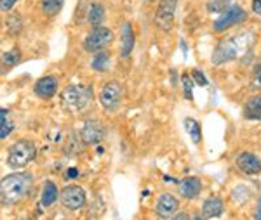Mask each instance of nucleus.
Here are the masks:
<instances>
[{
  "mask_svg": "<svg viewBox=\"0 0 261 220\" xmlns=\"http://www.w3.org/2000/svg\"><path fill=\"white\" fill-rule=\"evenodd\" d=\"M251 33H241V35H233L230 39L221 40L213 52V65H223V62L233 61V59L244 56L251 50Z\"/></svg>",
  "mask_w": 261,
  "mask_h": 220,
  "instance_id": "nucleus-1",
  "label": "nucleus"
},
{
  "mask_svg": "<svg viewBox=\"0 0 261 220\" xmlns=\"http://www.w3.org/2000/svg\"><path fill=\"white\" fill-rule=\"evenodd\" d=\"M33 184V177L28 172H18L6 175L0 184V194H2V205H14L27 198Z\"/></svg>",
  "mask_w": 261,
  "mask_h": 220,
  "instance_id": "nucleus-2",
  "label": "nucleus"
},
{
  "mask_svg": "<svg viewBox=\"0 0 261 220\" xmlns=\"http://www.w3.org/2000/svg\"><path fill=\"white\" fill-rule=\"evenodd\" d=\"M92 101V87L89 85H70L61 96V104L68 111H82Z\"/></svg>",
  "mask_w": 261,
  "mask_h": 220,
  "instance_id": "nucleus-3",
  "label": "nucleus"
},
{
  "mask_svg": "<svg viewBox=\"0 0 261 220\" xmlns=\"http://www.w3.org/2000/svg\"><path fill=\"white\" fill-rule=\"evenodd\" d=\"M35 153H37L35 144L32 141H28V139H23V141L14 142L9 147L6 163H7V167L14 168V170L16 168H23L35 158Z\"/></svg>",
  "mask_w": 261,
  "mask_h": 220,
  "instance_id": "nucleus-4",
  "label": "nucleus"
},
{
  "mask_svg": "<svg viewBox=\"0 0 261 220\" xmlns=\"http://www.w3.org/2000/svg\"><path fill=\"white\" fill-rule=\"evenodd\" d=\"M113 42V33L107 26H94L84 39V49L87 52H101Z\"/></svg>",
  "mask_w": 261,
  "mask_h": 220,
  "instance_id": "nucleus-5",
  "label": "nucleus"
},
{
  "mask_svg": "<svg viewBox=\"0 0 261 220\" xmlns=\"http://www.w3.org/2000/svg\"><path fill=\"white\" fill-rule=\"evenodd\" d=\"M122 94H124L122 85L119 82H115V80H112V82H108L107 85L101 88L99 103L107 111H115L122 103Z\"/></svg>",
  "mask_w": 261,
  "mask_h": 220,
  "instance_id": "nucleus-6",
  "label": "nucleus"
},
{
  "mask_svg": "<svg viewBox=\"0 0 261 220\" xmlns=\"http://www.w3.org/2000/svg\"><path fill=\"white\" fill-rule=\"evenodd\" d=\"M246 18H247V14H246V11H244L242 7L231 6L225 12H221L220 18L214 21L213 28H214V32H216V33H221V32H225V29H228L231 26H235V24L246 21Z\"/></svg>",
  "mask_w": 261,
  "mask_h": 220,
  "instance_id": "nucleus-7",
  "label": "nucleus"
},
{
  "mask_svg": "<svg viewBox=\"0 0 261 220\" xmlns=\"http://www.w3.org/2000/svg\"><path fill=\"white\" fill-rule=\"evenodd\" d=\"M176 9H178V0H161L157 6V11H155V24H157V28L167 32L174 23Z\"/></svg>",
  "mask_w": 261,
  "mask_h": 220,
  "instance_id": "nucleus-8",
  "label": "nucleus"
},
{
  "mask_svg": "<svg viewBox=\"0 0 261 220\" xmlns=\"http://www.w3.org/2000/svg\"><path fill=\"white\" fill-rule=\"evenodd\" d=\"M61 203L68 210H81L86 205V193L81 185H66L60 194Z\"/></svg>",
  "mask_w": 261,
  "mask_h": 220,
  "instance_id": "nucleus-9",
  "label": "nucleus"
},
{
  "mask_svg": "<svg viewBox=\"0 0 261 220\" xmlns=\"http://www.w3.org/2000/svg\"><path fill=\"white\" fill-rule=\"evenodd\" d=\"M235 165L239 167V170L247 173V175H258L261 173V158H258L256 154L247 153L244 151L235 158Z\"/></svg>",
  "mask_w": 261,
  "mask_h": 220,
  "instance_id": "nucleus-10",
  "label": "nucleus"
},
{
  "mask_svg": "<svg viewBox=\"0 0 261 220\" xmlns=\"http://www.w3.org/2000/svg\"><path fill=\"white\" fill-rule=\"evenodd\" d=\"M178 208H179V201L169 193L162 194V196L157 200V205H155L157 215L161 218H171L172 215L176 213V210H178Z\"/></svg>",
  "mask_w": 261,
  "mask_h": 220,
  "instance_id": "nucleus-11",
  "label": "nucleus"
},
{
  "mask_svg": "<svg viewBox=\"0 0 261 220\" xmlns=\"http://www.w3.org/2000/svg\"><path fill=\"white\" fill-rule=\"evenodd\" d=\"M105 129L98 120H87L82 127V139L86 144H98L103 141Z\"/></svg>",
  "mask_w": 261,
  "mask_h": 220,
  "instance_id": "nucleus-12",
  "label": "nucleus"
},
{
  "mask_svg": "<svg viewBox=\"0 0 261 220\" xmlns=\"http://www.w3.org/2000/svg\"><path fill=\"white\" fill-rule=\"evenodd\" d=\"M33 90H35V94L42 97V99H50V97H54L58 92V78L53 77V75L42 77L35 82Z\"/></svg>",
  "mask_w": 261,
  "mask_h": 220,
  "instance_id": "nucleus-13",
  "label": "nucleus"
},
{
  "mask_svg": "<svg viewBox=\"0 0 261 220\" xmlns=\"http://www.w3.org/2000/svg\"><path fill=\"white\" fill-rule=\"evenodd\" d=\"M134 49V32H133V24L124 23L120 32V56L124 59H127L130 56Z\"/></svg>",
  "mask_w": 261,
  "mask_h": 220,
  "instance_id": "nucleus-14",
  "label": "nucleus"
},
{
  "mask_svg": "<svg viewBox=\"0 0 261 220\" xmlns=\"http://www.w3.org/2000/svg\"><path fill=\"white\" fill-rule=\"evenodd\" d=\"M202 191V182L197 177H187L179 182V193L187 200H195Z\"/></svg>",
  "mask_w": 261,
  "mask_h": 220,
  "instance_id": "nucleus-15",
  "label": "nucleus"
},
{
  "mask_svg": "<svg viewBox=\"0 0 261 220\" xmlns=\"http://www.w3.org/2000/svg\"><path fill=\"white\" fill-rule=\"evenodd\" d=\"M223 210H225V205H223V201L220 198H209V200H205L204 205H202V217L205 220L216 218L223 213Z\"/></svg>",
  "mask_w": 261,
  "mask_h": 220,
  "instance_id": "nucleus-16",
  "label": "nucleus"
},
{
  "mask_svg": "<svg viewBox=\"0 0 261 220\" xmlns=\"http://www.w3.org/2000/svg\"><path fill=\"white\" fill-rule=\"evenodd\" d=\"M244 116L247 120H258L261 121V94L252 96L244 106Z\"/></svg>",
  "mask_w": 261,
  "mask_h": 220,
  "instance_id": "nucleus-17",
  "label": "nucleus"
},
{
  "mask_svg": "<svg viewBox=\"0 0 261 220\" xmlns=\"http://www.w3.org/2000/svg\"><path fill=\"white\" fill-rule=\"evenodd\" d=\"M185 130H187V134L190 135L192 142L193 144H199L200 139H202V130H200V125L197 120H193V118H185Z\"/></svg>",
  "mask_w": 261,
  "mask_h": 220,
  "instance_id": "nucleus-18",
  "label": "nucleus"
},
{
  "mask_svg": "<svg viewBox=\"0 0 261 220\" xmlns=\"http://www.w3.org/2000/svg\"><path fill=\"white\" fill-rule=\"evenodd\" d=\"M58 187L53 184V182H45L44 184V189H42V205L44 206H50L54 201L58 200Z\"/></svg>",
  "mask_w": 261,
  "mask_h": 220,
  "instance_id": "nucleus-19",
  "label": "nucleus"
},
{
  "mask_svg": "<svg viewBox=\"0 0 261 220\" xmlns=\"http://www.w3.org/2000/svg\"><path fill=\"white\" fill-rule=\"evenodd\" d=\"M65 6V0H42V12L45 16H56Z\"/></svg>",
  "mask_w": 261,
  "mask_h": 220,
  "instance_id": "nucleus-20",
  "label": "nucleus"
},
{
  "mask_svg": "<svg viewBox=\"0 0 261 220\" xmlns=\"http://www.w3.org/2000/svg\"><path fill=\"white\" fill-rule=\"evenodd\" d=\"M105 18V9L101 4H92L91 9H89V14H87V21L94 26H99V23L103 21Z\"/></svg>",
  "mask_w": 261,
  "mask_h": 220,
  "instance_id": "nucleus-21",
  "label": "nucleus"
},
{
  "mask_svg": "<svg viewBox=\"0 0 261 220\" xmlns=\"http://www.w3.org/2000/svg\"><path fill=\"white\" fill-rule=\"evenodd\" d=\"M108 66H110V54L108 52H98L94 57H92V68L96 71H107Z\"/></svg>",
  "mask_w": 261,
  "mask_h": 220,
  "instance_id": "nucleus-22",
  "label": "nucleus"
},
{
  "mask_svg": "<svg viewBox=\"0 0 261 220\" xmlns=\"http://www.w3.org/2000/svg\"><path fill=\"white\" fill-rule=\"evenodd\" d=\"M0 139H7V135L11 134L12 130V121L9 120V111L7 109H2L0 111Z\"/></svg>",
  "mask_w": 261,
  "mask_h": 220,
  "instance_id": "nucleus-23",
  "label": "nucleus"
},
{
  "mask_svg": "<svg viewBox=\"0 0 261 220\" xmlns=\"http://www.w3.org/2000/svg\"><path fill=\"white\" fill-rule=\"evenodd\" d=\"M231 0H207V11L213 12V14H221L225 12L230 6Z\"/></svg>",
  "mask_w": 261,
  "mask_h": 220,
  "instance_id": "nucleus-24",
  "label": "nucleus"
},
{
  "mask_svg": "<svg viewBox=\"0 0 261 220\" xmlns=\"http://www.w3.org/2000/svg\"><path fill=\"white\" fill-rule=\"evenodd\" d=\"M19 59H21V52H19L18 49H12V50H9V52H4L2 66L4 68H12V66L18 65Z\"/></svg>",
  "mask_w": 261,
  "mask_h": 220,
  "instance_id": "nucleus-25",
  "label": "nucleus"
},
{
  "mask_svg": "<svg viewBox=\"0 0 261 220\" xmlns=\"http://www.w3.org/2000/svg\"><path fill=\"white\" fill-rule=\"evenodd\" d=\"M6 26L9 29L11 35H18L21 29H23V21H21L19 16H11V18L6 21Z\"/></svg>",
  "mask_w": 261,
  "mask_h": 220,
  "instance_id": "nucleus-26",
  "label": "nucleus"
},
{
  "mask_svg": "<svg viewBox=\"0 0 261 220\" xmlns=\"http://www.w3.org/2000/svg\"><path fill=\"white\" fill-rule=\"evenodd\" d=\"M181 83H183V88H185V97L188 101L193 99V94H192V87H193V78L188 77V75H183L181 77Z\"/></svg>",
  "mask_w": 261,
  "mask_h": 220,
  "instance_id": "nucleus-27",
  "label": "nucleus"
},
{
  "mask_svg": "<svg viewBox=\"0 0 261 220\" xmlns=\"http://www.w3.org/2000/svg\"><path fill=\"white\" fill-rule=\"evenodd\" d=\"M252 83H254V87L261 88V59L252 68Z\"/></svg>",
  "mask_w": 261,
  "mask_h": 220,
  "instance_id": "nucleus-28",
  "label": "nucleus"
},
{
  "mask_svg": "<svg viewBox=\"0 0 261 220\" xmlns=\"http://www.w3.org/2000/svg\"><path fill=\"white\" fill-rule=\"evenodd\" d=\"M192 78L197 82V85H200V87H205V85H207V80H205V77L200 73L199 70H193V71H192Z\"/></svg>",
  "mask_w": 261,
  "mask_h": 220,
  "instance_id": "nucleus-29",
  "label": "nucleus"
},
{
  "mask_svg": "<svg viewBox=\"0 0 261 220\" xmlns=\"http://www.w3.org/2000/svg\"><path fill=\"white\" fill-rule=\"evenodd\" d=\"M16 2L18 0H0V9H2V12H9L16 6Z\"/></svg>",
  "mask_w": 261,
  "mask_h": 220,
  "instance_id": "nucleus-30",
  "label": "nucleus"
},
{
  "mask_svg": "<svg viewBox=\"0 0 261 220\" xmlns=\"http://www.w3.org/2000/svg\"><path fill=\"white\" fill-rule=\"evenodd\" d=\"M252 12L261 16V0H252Z\"/></svg>",
  "mask_w": 261,
  "mask_h": 220,
  "instance_id": "nucleus-31",
  "label": "nucleus"
},
{
  "mask_svg": "<svg viewBox=\"0 0 261 220\" xmlns=\"http://www.w3.org/2000/svg\"><path fill=\"white\" fill-rule=\"evenodd\" d=\"M254 220H261V198L258 200V205H256V213H254Z\"/></svg>",
  "mask_w": 261,
  "mask_h": 220,
  "instance_id": "nucleus-32",
  "label": "nucleus"
},
{
  "mask_svg": "<svg viewBox=\"0 0 261 220\" xmlns=\"http://www.w3.org/2000/svg\"><path fill=\"white\" fill-rule=\"evenodd\" d=\"M171 220H190V217H188V213H178V215H174Z\"/></svg>",
  "mask_w": 261,
  "mask_h": 220,
  "instance_id": "nucleus-33",
  "label": "nucleus"
},
{
  "mask_svg": "<svg viewBox=\"0 0 261 220\" xmlns=\"http://www.w3.org/2000/svg\"><path fill=\"white\" fill-rule=\"evenodd\" d=\"M75 175H79V172H77V170H70V172H68V177H75Z\"/></svg>",
  "mask_w": 261,
  "mask_h": 220,
  "instance_id": "nucleus-34",
  "label": "nucleus"
},
{
  "mask_svg": "<svg viewBox=\"0 0 261 220\" xmlns=\"http://www.w3.org/2000/svg\"><path fill=\"white\" fill-rule=\"evenodd\" d=\"M193 220H205V218L202 217V215H199V217H195V218H193Z\"/></svg>",
  "mask_w": 261,
  "mask_h": 220,
  "instance_id": "nucleus-35",
  "label": "nucleus"
},
{
  "mask_svg": "<svg viewBox=\"0 0 261 220\" xmlns=\"http://www.w3.org/2000/svg\"><path fill=\"white\" fill-rule=\"evenodd\" d=\"M150 2H151V0H150Z\"/></svg>",
  "mask_w": 261,
  "mask_h": 220,
  "instance_id": "nucleus-36",
  "label": "nucleus"
}]
</instances>
